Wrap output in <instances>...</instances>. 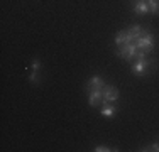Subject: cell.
<instances>
[{"mask_svg":"<svg viewBox=\"0 0 159 152\" xmlns=\"http://www.w3.org/2000/svg\"><path fill=\"white\" fill-rule=\"evenodd\" d=\"M147 7L151 14H159V0H147Z\"/></svg>","mask_w":159,"mask_h":152,"instance_id":"cell-11","label":"cell"},{"mask_svg":"<svg viewBox=\"0 0 159 152\" xmlns=\"http://www.w3.org/2000/svg\"><path fill=\"white\" fill-rule=\"evenodd\" d=\"M135 44H137V47L141 49V51L151 52V51H152V47H154V37H152V34H151L149 30H142L141 37L135 41Z\"/></svg>","mask_w":159,"mask_h":152,"instance_id":"cell-1","label":"cell"},{"mask_svg":"<svg viewBox=\"0 0 159 152\" xmlns=\"http://www.w3.org/2000/svg\"><path fill=\"white\" fill-rule=\"evenodd\" d=\"M97 152H110V150H115V149H110V147H103V145H98L95 147Z\"/></svg>","mask_w":159,"mask_h":152,"instance_id":"cell-13","label":"cell"},{"mask_svg":"<svg viewBox=\"0 0 159 152\" xmlns=\"http://www.w3.org/2000/svg\"><path fill=\"white\" fill-rule=\"evenodd\" d=\"M134 12L135 14H146V12H149L147 0H134Z\"/></svg>","mask_w":159,"mask_h":152,"instance_id":"cell-7","label":"cell"},{"mask_svg":"<svg viewBox=\"0 0 159 152\" xmlns=\"http://www.w3.org/2000/svg\"><path fill=\"white\" fill-rule=\"evenodd\" d=\"M151 64H152V61H147L146 58L134 61V64H132V73L137 74V76L146 74L147 71H149V66H151Z\"/></svg>","mask_w":159,"mask_h":152,"instance_id":"cell-3","label":"cell"},{"mask_svg":"<svg viewBox=\"0 0 159 152\" xmlns=\"http://www.w3.org/2000/svg\"><path fill=\"white\" fill-rule=\"evenodd\" d=\"M102 115L105 117H112L113 113H115V106H113L112 103H108V101H103V106H102Z\"/></svg>","mask_w":159,"mask_h":152,"instance_id":"cell-10","label":"cell"},{"mask_svg":"<svg viewBox=\"0 0 159 152\" xmlns=\"http://www.w3.org/2000/svg\"><path fill=\"white\" fill-rule=\"evenodd\" d=\"M139 52V47L135 42H127L124 46H120V51H119V56L127 61H135V56Z\"/></svg>","mask_w":159,"mask_h":152,"instance_id":"cell-2","label":"cell"},{"mask_svg":"<svg viewBox=\"0 0 159 152\" xmlns=\"http://www.w3.org/2000/svg\"><path fill=\"white\" fill-rule=\"evenodd\" d=\"M39 66H41L39 59H34V63H32V69H34V73L31 74V81H32V83H37V81H36V78H37V71H39Z\"/></svg>","mask_w":159,"mask_h":152,"instance_id":"cell-12","label":"cell"},{"mask_svg":"<svg viewBox=\"0 0 159 152\" xmlns=\"http://www.w3.org/2000/svg\"><path fill=\"white\" fill-rule=\"evenodd\" d=\"M141 34H142V27L141 25H130V27L127 29V36H129V39L130 41H137L139 37H141Z\"/></svg>","mask_w":159,"mask_h":152,"instance_id":"cell-6","label":"cell"},{"mask_svg":"<svg viewBox=\"0 0 159 152\" xmlns=\"http://www.w3.org/2000/svg\"><path fill=\"white\" fill-rule=\"evenodd\" d=\"M127 42H132V41L129 39V36H127V30H120V32L115 36V44L120 47V46H124Z\"/></svg>","mask_w":159,"mask_h":152,"instance_id":"cell-9","label":"cell"},{"mask_svg":"<svg viewBox=\"0 0 159 152\" xmlns=\"http://www.w3.org/2000/svg\"><path fill=\"white\" fill-rule=\"evenodd\" d=\"M141 150H159V144L156 142V144H152V145H149V147H144V149H141Z\"/></svg>","mask_w":159,"mask_h":152,"instance_id":"cell-14","label":"cell"},{"mask_svg":"<svg viewBox=\"0 0 159 152\" xmlns=\"http://www.w3.org/2000/svg\"><path fill=\"white\" fill-rule=\"evenodd\" d=\"M103 101V88H92L88 90V103L92 106H98Z\"/></svg>","mask_w":159,"mask_h":152,"instance_id":"cell-4","label":"cell"},{"mask_svg":"<svg viewBox=\"0 0 159 152\" xmlns=\"http://www.w3.org/2000/svg\"><path fill=\"white\" fill-rule=\"evenodd\" d=\"M105 86V81L100 78V76H93V78L88 79V85H86V88L92 90V88H103Z\"/></svg>","mask_w":159,"mask_h":152,"instance_id":"cell-8","label":"cell"},{"mask_svg":"<svg viewBox=\"0 0 159 152\" xmlns=\"http://www.w3.org/2000/svg\"><path fill=\"white\" fill-rule=\"evenodd\" d=\"M119 100V90L112 85H105L103 86V101L113 103V101Z\"/></svg>","mask_w":159,"mask_h":152,"instance_id":"cell-5","label":"cell"}]
</instances>
